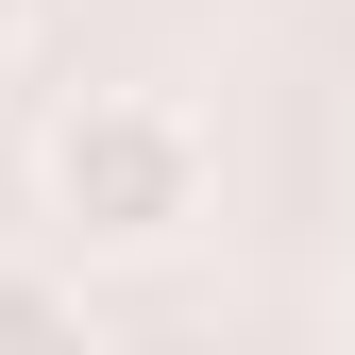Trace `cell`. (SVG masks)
<instances>
[{
  "label": "cell",
  "mask_w": 355,
  "mask_h": 355,
  "mask_svg": "<svg viewBox=\"0 0 355 355\" xmlns=\"http://www.w3.org/2000/svg\"><path fill=\"white\" fill-rule=\"evenodd\" d=\"M220 187V136L203 102H169V85H85L51 102V136H34V203H51L68 254H169Z\"/></svg>",
  "instance_id": "1"
},
{
  "label": "cell",
  "mask_w": 355,
  "mask_h": 355,
  "mask_svg": "<svg viewBox=\"0 0 355 355\" xmlns=\"http://www.w3.org/2000/svg\"><path fill=\"white\" fill-rule=\"evenodd\" d=\"M17 51H34V0H0V68H17Z\"/></svg>",
  "instance_id": "3"
},
{
  "label": "cell",
  "mask_w": 355,
  "mask_h": 355,
  "mask_svg": "<svg viewBox=\"0 0 355 355\" xmlns=\"http://www.w3.org/2000/svg\"><path fill=\"white\" fill-rule=\"evenodd\" d=\"M0 355H85V288H68V254H0Z\"/></svg>",
  "instance_id": "2"
}]
</instances>
